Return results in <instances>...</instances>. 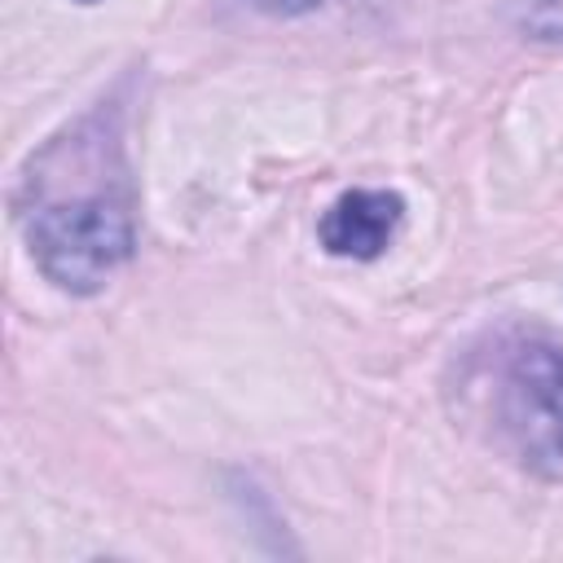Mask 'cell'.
<instances>
[{
	"mask_svg": "<svg viewBox=\"0 0 563 563\" xmlns=\"http://www.w3.org/2000/svg\"><path fill=\"white\" fill-rule=\"evenodd\" d=\"M22 229L35 268L70 295H97L136 251L132 198L119 176H101L79 194L35 189Z\"/></svg>",
	"mask_w": 563,
	"mask_h": 563,
	"instance_id": "cell-1",
	"label": "cell"
},
{
	"mask_svg": "<svg viewBox=\"0 0 563 563\" xmlns=\"http://www.w3.org/2000/svg\"><path fill=\"white\" fill-rule=\"evenodd\" d=\"M493 422L523 471L563 479V343L519 334L493 352Z\"/></svg>",
	"mask_w": 563,
	"mask_h": 563,
	"instance_id": "cell-2",
	"label": "cell"
},
{
	"mask_svg": "<svg viewBox=\"0 0 563 563\" xmlns=\"http://www.w3.org/2000/svg\"><path fill=\"white\" fill-rule=\"evenodd\" d=\"M405 220L396 189H343L317 220V242L334 260H378Z\"/></svg>",
	"mask_w": 563,
	"mask_h": 563,
	"instance_id": "cell-3",
	"label": "cell"
},
{
	"mask_svg": "<svg viewBox=\"0 0 563 563\" xmlns=\"http://www.w3.org/2000/svg\"><path fill=\"white\" fill-rule=\"evenodd\" d=\"M506 18L537 44H563V0H510Z\"/></svg>",
	"mask_w": 563,
	"mask_h": 563,
	"instance_id": "cell-4",
	"label": "cell"
},
{
	"mask_svg": "<svg viewBox=\"0 0 563 563\" xmlns=\"http://www.w3.org/2000/svg\"><path fill=\"white\" fill-rule=\"evenodd\" d=\"M255 13H264V18H303V13H312V9H321L325 0H246Z\"/></svg>",
	"mask_w": 563,
	"mask_h": 563,
	"instance_id": "cell-5",
	"label": "cell"
},
{
	"mask_svg": "<svg viewBox=\"0 0 563 563\" xmlns=\"http://www.w3.org/2000/svg\"><path fill=\"white\" fill-rule=\"evenodd\" d=\"M79 4H97V0H79Z\"/></svg>",
	"mask_w": 563,
	"mask_h": 563,
	"instance_id": "cell-6",
	"label": "cell"
}]
</instances>
